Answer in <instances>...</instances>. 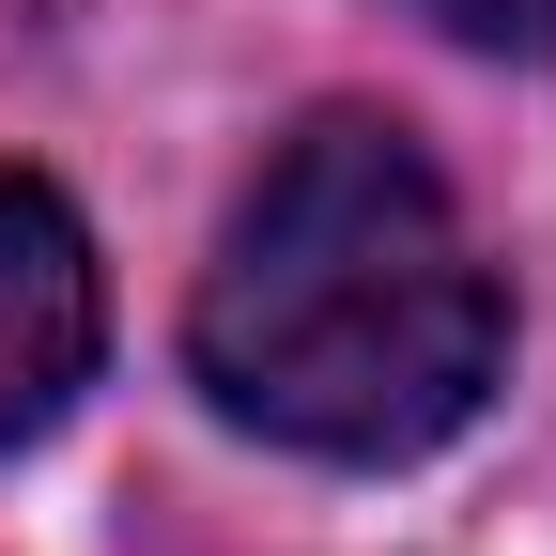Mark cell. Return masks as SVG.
<instances>
[{
    "instance_id": "obj_1",
    "label": "cell",
    "mask_w": 556,
    "mask_h": 556,
    "mask_svg": "<svg viewBox=\"0 0 556 556\" xmlns=\"http://www.w3.org/2000/svg\"><path fill=\"white\" fill-rule=\"evenodd\" d=\"M186 356L248 433L309 464H417L495 402L510 294L387 109H309L201 263Z\"/></svg>"
},
{
    "instance_id": "obj_2",
    "label": "cell",
    "mask_w": 556,
    "mask_h": 556,
    "mask_svg": "<svg viewBox=\"0 0 556 556\" xmlns=\"http://www.w3.org/2000/svg\"><path fill=\"white\" fill-rule=\"evenodd\" d=\"M109 356V278H93V232L62 217V186L0 170V448H31L62 402L93 387Z\"/></svg>"
},
{
    "instance_id": "obj_3",
    "label": "cell",
    "mask_w": 556,
    "mask_h": 556,
    "mask_svg": "<svg viewBox=\"0 0 556 556\" xmlns=\"http://www.w3.org/2000/svg\"><path fill=\"white\" fill-rule=\"evenodd\" d=\"M402 16H433L464 47H556V0H402Z\"/></svg>"
}]
</instances>
